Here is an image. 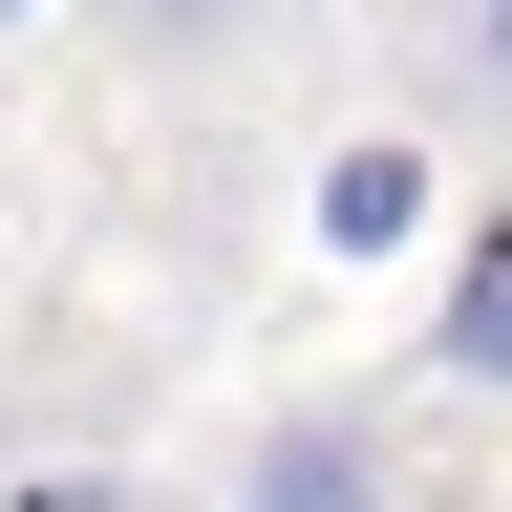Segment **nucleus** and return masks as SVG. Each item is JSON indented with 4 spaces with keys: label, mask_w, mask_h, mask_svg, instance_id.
<instances>
[{
    "label": "nucleus",
    "mask_w": 512,
    "mask_h": 512,
    "mask_svg": "<svg viewBox=\"0 0 512 512\" xmlns=\"http://www.w3.org/2000/svg\"><path fill=\"white\" fill-rule=\"evenodd\" d=\"M107 22L150 43V64H214V43H256V0H107Z\"/></svg>",
    "instance_id": "obj_4"
},
{
    "label": "nucleus",
    "mask_w": 512,
    "mask_h": 512,
    "mask_svg": "<svg viewBox=\"0 0 512 512\" xmlns=\"http://www.w3.org/2000/svg\"><path fill=\"white\" fill-rule=\"evenodd\" d=\"M406 214H427V171H406V150H342V171H320V235H342V256H384Z\"/></svg>",
    "instance_id": "obj_2"
},
{
    "label": "nucleus",
    "mask_w": 512,
    "mask_h": 512,
    "mask_svg": "<svg viewBox=\"0 0 512 512\" xmlns=\"http://www.w3.org/2000/svg\"><path fill=\"white\" fill-rule=\"evenodd\" d=\"M448 384H512V235H470V278H448Z\"/></svg>",
    "instance_id": "obj_3"
},
{
    "label": "nucleus",
    "mask_w": 512,
    "mask_h": 512,
    "mask_svg": "<svg viewBox=\"0 0 512 512\" xmlns=\"http://www.w3.org/2000/svg\"><path fill=\"white\" fill-rule=\"evenodd\" d=\"M470 64H491V86H512V0H470Z\"/></svg>",
    "instance_id": "obj_5"
},
{
    "label": "nucleus",
    "mask_w": 512,
    "mask_h": 512,
    "mask_svg": "<svg viewBox=\"0 0 512 512\" xmlns=\"http://www.w3.org/2000/svg\"><path fill=\"white\" fill-rule=\"evenodd\" d=\"M235 512H384V448L342 406H278V427L235 448Z\"/></svg>",
    "instance_id": "obj_1"
}]
</instances>
